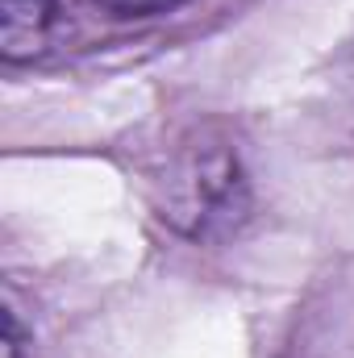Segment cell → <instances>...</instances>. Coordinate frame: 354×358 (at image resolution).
Wrapping results in <instances>:
<instances>
[{
  "instance_id": "obj_1",
  "label": "cell",
  "mask_w": 354,
  "mask_h": 358,
  "mask_svg": "<svg viewBox=\"0 0 354 358\" xmlns=\"http://www.w3.org/2000/svg\"><path fill=\"white\" fill-rule=\"evenodd\" d=\"M163 217L187 238H225L250 217V183L229 142L196 134L163 176Z\"/></svg>"
},
{
  "instance_id": "obj_2",
  "label": "cell",
  "mask_w": 354,
  "mask_h": 358,
  "mask_svg": "<svg viewBox=\"0 0 354 358\" xmlns=\"http://www.w3.org/2000/svg\"><path fill=\"white\" fill-rule=\"evenodd\" d=\"M59 25L55 0H4L0 4V55L8 63L38 59Z\"/></svg>"
},
{
  "instance_id": "obj_3",
  "label": "cell",
  "mask_w": 354,
  "mask_h": 358,
  "mask_svg": "<svg viewBox=\"0 0 354 358\" xmlns=\"http://www.w3.org/2000/svg\"><path fill=\"white\" fill-rule=\"evenodd\" d=\"M104 8H113L117 17H146V13H167L179 0H100Z\"/></svg>"
},
{
  "instance_id": "obj_4",
  "label": "cell",
  "mask_w": 354,
  "mask_h": 358,
  "mask_svg": "<svg viewBox=\"0 0 354 358\" xmlns=\"http://www.w3.org/2000/svg\"><path fill=\"white\" fill-rule=\"evenodd\" d=\"M4 358H21V325L13 308L4 313Z\"/></svg>"
}]
</instances>
